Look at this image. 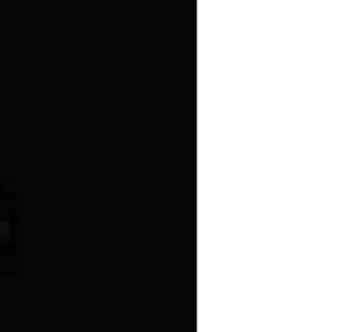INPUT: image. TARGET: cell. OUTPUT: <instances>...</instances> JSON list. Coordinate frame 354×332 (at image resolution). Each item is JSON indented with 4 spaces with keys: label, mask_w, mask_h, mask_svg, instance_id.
Instances as JSON below:
<instances>
[]
</instances>
